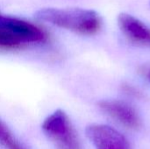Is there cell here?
<instances>
[{"instance_id":"1","label":"cell","mask_w":150,"mask_h":149,"mask_svg":"<svg viewBox=\"0 0 150 149\" xmlns=\"http://www.w3.org/2000/svg\"><path fill=\"white\" fill-rule=\"evenodd\" d=\"M35 16L42 21L82 34H94L102 25L101 18L96 11L79 8H44Z\"/></svg>"},{"instance_id":"2","label":"cell","mask_w":150,"mask_h":149,"mask_svg":"<svg viewBox=\"0 0 150 149\" xmlns=\"http://www.w3.org/2000/svg\"><path fill=\"white\" fill-rule=\"evenodd\" d=\"M45 32L25 20L0 15V47L16 48L44 41Z\"/></svg>"},{"instance_id":"3","label":"cell","mask_w":150,"mask_h":149,"mask_svg":"<svg viewBox=\"0 0 150 149\" xmlns=\"http://www.w3.org/2000/svg\"><path fill=\"white\" fill-rule=\"evenodd\" d=\"M42 130L58 149H81L76 133L62 110L55 111L44 120Z\"/></svg>"},{"instance_id":"4","label":"cell","mask_w":150,"mask_h":149,"mask_svg":"<svg viewBox=\"0 0 150 149\" xmlns=\"http://www.w3.org/2000/svg\"><path fill=\"white\" fill-rule=\"evenodd\" d=\"M86 135L96 149H131L127 140L114 128L105 125H91Z\"/></svg>"},{"instance_id":"5","label":"cell","mask_w":150,"mask_h":149,"mask_svg":"<svg viewBox=\"0 0 150 149\" xmlns=\"http://www.w3.org/2000/svg\"><path fill=\"white\" fill-rule=\"evenodd\" d=\"M99 107L112 118L128 128L140 127L141 122L136 112L127 104L120 101H103Z\"/></svg>"},{"instance_id":"6","label":"cell","mask_w":150,"mask_h":149,"mask_svg":"<svg viewBox=\"0 0 150 149\" xmlns=\"http://www.w3.org/2000/svg\"><path fill=\"white\" fill-rule=\"evenodd\" d=\"M118 23L122 32L133 42L150 47V28L134 17L121 13Z\"/></svg>"},{"instance_id":"7","label":"cell","mask_w":150,"mask_h":149,"mask_svg":"<svg viewBox=\"0 0 150 149\" xmlns=\"http://www.w3.org/2000/svg\"><path fill=\"white\" fill-rule=\"evenodd\" d=\"M0 144L5 149H25L13 138L9 129L0 121Z\"/></svg>"}]
</instances>
